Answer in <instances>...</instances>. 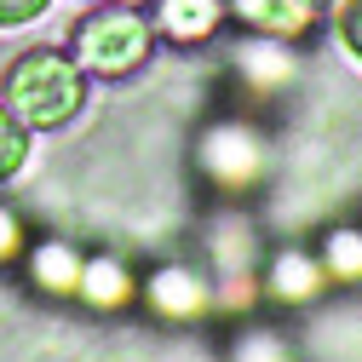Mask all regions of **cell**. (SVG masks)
Returning <instances> with one entry per match:
<instances>
[{
    "label": "cell",
    "instance_id": "cell-12",
    "mask_svg": "<svg viewBox=\"0 0 362 362\" xmlns=\"http://www.w3.org/2000/svg\"><path fill=\"white\" fill-rule=\"evenodd\" d=\"M81 264H86V259H81L69 242L52 236V242H40V247L29 253V282H35L40 293H75V288H81Z\"/></svg>",
    "mask_w": 362,
    "mask_h": 362
},
{
    "label": "cell",
    "instance_id": "cell-11",
    "mask_svg": "<svg viewBox=\"0 0 362 362\" xmlns=\"http://www.w3.org/2000/svg\"><path fill=\"white\" fill-rule=\"evenodd\" d=\"M316 259L328 270V288H362V224H328Z\"/></svg>",
    "mask_w": 362,
    "mask_h": 362
},
{
    "label": "cell",
    "instance_id": "cell-15",
    "mask_svg": "<svg viewBox=\"0 0 362 362\" xmlns=\"http://www.w3.org/2000/svg\"><path fill=\"white\" fill-rule=\"evenodd\" d=\"M334 18V35H339V47L362 64V0H339V6L328 12Z\"/></svg>",
    "mask_w": 362,
    "mask_h": 362
},
{
    "label": "cell",
    "instance_id": "cell-2",
    "mask_svg": "<svg viewBox=\"0 0 362 362\" xmlns=\"http://www.w3.org/2000/svg\"><path fill=\"white\" fill-rule=\"evenodd\" d=\"M190 156H196V178L213 196H253L270 178V132L242 110H224L202 121Z\"/></svg>",
    "mask_w": 362,
    "mask_h": 362
},
{
    "label": "cell",
    "instance_id": "cell-5",
    "mask_svg": "<svg viewBox=\"0 0 362 362\" xmlns=\"http://www.w3.org/2000/svg\"><path fill=\"white\" fill-rule=\"evenodd\" d=\"M230 23L242 35H270L288 47H305L310 35H322L328 6L322 0H230Z\"/></svg>",
    "mask_w": 362,
    "mask_h": 362
},
{
    "label": "cell",
    "instance_id": "cell-3",
    "mask_svg": "<svg viewBox=\"0 0 362 362\" xmlns=\"http://www.w3.org/2000/svg\"><path fill=\"white\" fill-rule=\"evenodd\" d=\"M69 58L98 81H127L156 58V29H150V18L139 6H110L104 0V6H93L75 23Z\"/></svg>",
    "mask_w": 362,
    "mask_h": 362
},
{
    "label": "cell",
    "instance_id": "cell-18",
    "mask_svg": "<svg viewBox=\"0 0 362 362\" xmlns=\"http://www.w3.org/2000/svg\"><path fill=\"white\" fill-rule=\"evenodd\" d=\"M322 6H328V12H334V6H339V0H322Z\"/></svg>",
    "mask_w": 362,
    "mask_h": 362
},
{
    "label": "cell",
    "instance_id": "cell-10",
    "mask_svg": "<svg viewBox=\"0 0 362 362\" xmlns=\"http://www.w3.org/2000/svg\"><path fill=\"white\" fill-rule=\"evenodd\" d=\"M93 310H121V305H132L139 299V276L115 259V253H98V259H86L81 264V288H75Z\"/></svg>",
    "mask_w": 362,
    "mask_h": 362
},
{
    "label": "cell",
    "instance_id": "cell-13",
    "mask_svg": "<svg viewBox=\"0 0 362 362\" xmlns=\"http://www.w3.org/2000/svg\"><path fill=\"white\" fill-rule=\"evenodd\" d=\"M230 362H293V345L276 328H242L230 345Z\"/></svg>",
    "mask_w": 362,
    "mask_h": 362
},
{
    "label": "cell",
    "instance_id": "cell-8",
    "mask_svg": "<svg viewBox=\"0 0 362 362\" xmlns=\"http://www.w3.org/2000/svg\"><path fill=\"white\" fill-rule=\"evenodd\" d=\"M264 293L276 305H288V310H305V305H316L328 293V270L310 247H276L270 264H264Z\"/></svg>",
    "mask_w": 362,
    "mask_h": 362
},
{
    "label": "cell",
    "instance_id": "cell-4",
    "mask_svg": "<svg viewBox=\"0 0 362 362\" xmlns=\"http://www.w3.org/2000/svg\"><path fill=\"white\" fill-rule=\"evenodd\" d=\"M224 69H230L236 93H242L247 104H276V98H288L293 86H299L305 58H299V47H288V40L236 35V47H230V58H224Z\"/></svg>",
    "mask_w": 362,
    "mask_h": 362
},
{
    "label": "cell",
    "instance_id": "cell-7",
    "mask_svg": "<svg viewBox=\"0 0 362 362\" xmlns=\"http://www.w3.org/2000/svg\"><path fill=\"white\" fill-rule=\"evenodd\" d=\"M144 18L167 47H207L230 23V0H150Z\"/></svg>",
    "mask_w": 362,
    "mask_h": 362
},
{
    "label": "cell",
    "instance_id": "cell-1",
    "mask_svg": "<svg viewBox=\"0 0 362 362\" xmlns=\"http://www.w3.org/2000/svg\"><path fill=\"white\" fill-rule=\"evenodd\" d=\"M0 104L29 132H58L86 110V69L58 47H29L0 69Z\"/></svg>",
    "mask_w": 362,
    "mask_h": 362
},
{
    "label": "cell",
    "instance_id": "cell-14",
    "mask_svg": "<svg viewBox=\"0 0 362 362\" xmlns=\"http://www.w3.org/2000/svg\"><path fill=\"white\" fill-rule=\"evenodd\" d=\"M23 161H29V127L0 104V185H6L12 173H23Z\"/></svg>",
    "mask_w": 362,
    "mask_h": 362
},
{
    "label": "cell",
    "instance_id": "cell-17",
    "mask_svg": "<svg viewBox=\"0 0 362 362\" xmlns=\"http://www.w3.org/2000/svg\"><path fill=\"white\" fill-rule=\"evenodd\" d=\"M18 253H23V218L0 207V259H18Z\"/></svg>",
    "mask_w": 362,
    "mask_h": 362
},
{
    "label": "cell",
    "instance_id": "cell-9",
    "mask_svg": "<svg viewBox=\"0 0 362 362\" xmlns=\"http://www.w3.org/2000/svg\"><path fill=\"white\" fill-rule=\"evenodd\" d=\"M207 253H213V270H218V276H253V253H259L253 218H242L236 207L218 213L213 230H207Z\"/></svg>",
    "mask_w": 362,
    "mask_h": 362
},
{
    "label": "cell",
    "instance_id": "cell-16",
    "mask_svg": "<svg viewBox=\"0 0 362 362\" xmlns=\"http://www.w3.org/2000/svg\"><path fill=\"white\" fill-rule=\"evenodd\" d=\"M52 0H0V29H23L35 18H47Z\"/></svg>",
    "mask_w": 362,
    "mask_h": 362
},
{
    "label": "cell",
    "instance_id": "cell-19",
    "mask_svg": "<svg viewBox=\"0 0 362 362\" xmlns=\"http://www.w3.org/2000/svg\"><path fill=\"white\" fill-rule=\"evenodd\" d=\"M93 6H104V0H93Z\"/></svg>",
    "mask_w": 362,
    "mask_h": 362
},
{
    "label": "cell",
    "instance_id": "cell-6",
    "mask_svg": "<svg viewBox=\"0 0 362 362\" xmlns=\"http://www.w3.org/2000/svg\"><path fill=\"white\" fill-rule=\"evenodd\" d=\"M139 299L161 316V322H196V316L213 310V282L202 276L196 264L167 259V264H156L150 276L139 282Z\"/></svg>",
    "mask_w": 362,
    "mask_h": 362
}]
</instances>
